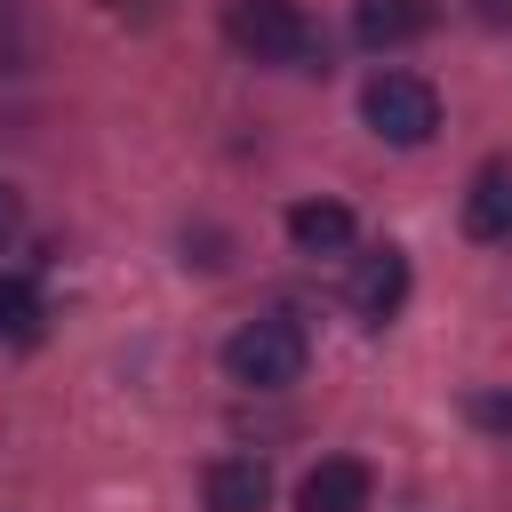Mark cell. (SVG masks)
Here are the masks:
<instances>
[{
  "label": "cell",
  "mask_w": 512,
  "mask_h": 512,
  "mask_svg": "<svg viewBox=\"0 0 512 512\" xmlns=\"http://www.w3.org/2000/svg\"><path fill=\"white\" fill-rule=\"evenodd\" d=\"M224 40L256 64H288V72H320L328 48H320V24L296 8V0H224Z\"/></svg>",
  "instance_id": "1"
},
{
  "label": "cell",
  "mask_w": 512,
  "mask_h": 512,
  "mask_svg": "<svg viewBox=\"0 0 512 512\" xmlns=\"http://www.w3.org/2000/svg\"><path fill=\"white\" fill-rule=\"evenodd\" d=\"M312 344H304V320L296 312H264V320H240L232 344H224V376L248 384V392H288L304 376Z\"/></svg>",
  "instance_id": "2"
},
{
  "label": "cell",
  "mask_w": 512,
  "mask_h": 512,
  "mask_svg": "<svg viewBox=\"0 0 512 512\" xmlns=\"http://www.w3.org/2000/svg\"><path fill=\"white\" fill-rule=\"evenodd\" d=\"M360 112H368V128H376L384 144H400V152L432 144V128H440V96H432V80H416V72H376V80L360 88Z\"/></svg>",
  "instance_id": "3"
},
{
  "label": "cell",
  "mask_w": 512,
  "mask_h": 512,
  "mask_svg": "<svg viewBox=\"0 0 512 512\" xmlns=\"http://www.w3.org/2000/svg\"><path fill=\"white\" fill-rule=\"evenodd\" d=\"M368 488H376V472L360 456H320L296 488V512H368Z\"/></svg>",
  "instance_id": "4"
},
{
  "label": "cell",
  "mask_w": 512,
  "mask_h": 512,
  "mask_svg": "<svg viewBox=\"0 0 512 512\" xmlns=\"http://www.w3.org/2000/svg\"><path fill=\"white\" fill-rule=\"evenodd\" d=\"M200 496H208V512H264L272 504V464L264 456H216L200 472Z\"/></svg>",
  "instance_id": "5"
},
{
  "label": "cell",
  "mask_w": 512,
  "mask_h": 512,
  "mask_svg": "<svg viewBox=\"0 0 512 512\" xmlns=\"http://www.w3.org/2000/svg\"><path fill=\"white\" fill-rule=\"evenodd\" d=\"M400 296H408V256H400V248H368V256L352 264V312H360V320H392Z\"/></svg>",
  "instance_id": "6"
},
{
  "label": "cell",
  "mask_w": 512,
  "mask_h": 512,
  "mask_svg": "<svg viewBox=\"0 0 512 512\" xmlns=\"http://www.w3.org/2000/svg\"><path fill=\"white\" fill-rule=\"evenodd\" d=\"M432 0H360L352 8V40L360 48H400V40H424L432 32Z\"/></svg>",
  "instance_id": "7"
},
{
  "label": "cell",
  "mask_w": 512,
  "mask_h": 512,
  "mask_svg": "<svg viewBox=\"0 0 512 512\" xmlns=\"http://www.w3.org/2000/svg\"><path fill=\"white\" fill-rule=\"evenodd\" d=\"M464 232L472 240H512V160H488L464 192Z\"/></svg>",
  "instance_id": "8"
},
{
  "label": "cell",
  "mask_w": 512,
  "mask_h": 512,
  "mask_svg": "<svg viewBox=\"0 0 512 512\" xmlns=\"http://www.w3.org/2000/svg\"><path fill=\"white\" fill-rule=\"evenodd\" d=\"M288 240L304 256H336V248H352V208L344 200H296L288 208Z\"/></svg>",
  "instance_id": "9"
},
{
  "label": "cell",
  "mask_w": 512,
  "mask_h": 512,
  "mask_svg": "<svg viewBox=\"0 0 512 512\" xmlns=\"http://www.w3.org/2000/svg\"><path fill=\"white\" fill-rule=\"evenodd\" d=\"M40 328V288L24 272H0V344H24Z\"/></svg>",
  "instance_id": "10"
},
{
  "label": "cell",
  "mask_w": 512,
  "mask_h": 512,
  "mask_svg": "<svg viewBox=\"0 0 512 512\" xmlns=\"http://www.w3.org/2000/svg\"><path fill=\"white\" fill-rule=\"evenodd\" d=\"M0 64L24 72L32 64V32H24V0H0Z\"/></svg>",
  "instance_id": "11"
},
{
  "label": "cell",
  "mask_w": 512,
  "mask_h": 512,
  "mask_svg": "<svg viewBox=\"0 0 512 512\" xmlns=\"http://www.w3.org/2000/svg\"><path fill=\"white\" fill-rule=\"evenodd\" d=\"M472 424H488V432H512V392H472Z\"/></svg>",
  "instance_id": "12"
},
{
  "label": "cell",
  "mask_w": 512,
  "mask_h": 512,
  "mask_svg": "<svg viewBox=\"0 0 512 512\" xmlns=\"http://www.w3.org/2000/svg\"><path fill=\"white\" fill-rule=\"evenodd\" d=\"M472 16L480 24H512V0H472Z\"/></svg>",
  "instance_id": "13"
},
{
  "label": "cell",
  "mask_w": 512,
  "mask_h": 512,
  "mask_svg": "<svg viewBox=\"0 0 512 512\" xmlns=\"http://www.w3.org/2000/svg\"><path fill=\"white\" fill-rule=\"evenodd\" d=\"M8 224H16V192L0 184V232H8Z\"/></svg>",
  "instance_id": "14"
}]
</instances>
